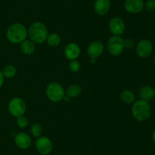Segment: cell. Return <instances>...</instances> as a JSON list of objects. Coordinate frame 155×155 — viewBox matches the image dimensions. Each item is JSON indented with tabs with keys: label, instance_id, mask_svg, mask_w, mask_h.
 <instances>
[{
	"label": "cell",
	"instance_id": "obj_7",
	"mask_svg": "<svg viewBox=\"0 0 155 155\" xmlns=\"http://www.w3.org/2000/svg\"><path fill=\"white\" fill-rule=\"evenodd\" d=\"M36 148L41 155H48L53 149V144L48 137H39L36 141Z\"/></svg>",
	"mask_w": 155,
	"mask_h": 155
},
{
	"label": "cell",
	"instance_id": "obj_14",
	"mask_svg": "<svg viewBox=\"0 0 155 155\" xmlns=\"http://www.w3.org/2000/svg\"><path fill=\"white\" fill-rule=\"evenodd\" d=\"M64 54L67 59L70 60H75L76 59L78 58V56L80 54V48L77 43H69L64 50Z\"/></svg>",
	"mask_w": 155,
	"mask_h": 155
},
{
	"label": "cell",
	"instance_id": "obj_24",
	"mask_svg": "<svg viewBox=\"0 0 155 155\" xmlns=\"http://www.w3.org/2000/svg\"><path fill=\"white\" fill-rule=\"evenodd\" d=\"M145 10L148 12H153L155 11V0H148L145 3Z\"/></svg>",
	"mask_w": 155,
	"mask_h": 155
},
{
	"label": "cell",
	"instance_id": "obj_17",
	"mask_svg": "<svg viewBox=\"0 0 155 155\" xmlns=\"http://www.w3.org/2000/svg\"><path fill=\"white\" fill-rule=\"evenodd\" d=\"M120 98L124 103L130 104V103H134L135 100H136V96H135L134 93L130 90H124L121 92Z\"/></svg>",
	"mask_w": 155,
	"mask_h": 155
},
{
	"label": "cell",
	"instance_id": "obj_8",
	"mask_svg": "<svg viewBox=\"0 0 155 155\" xmlns=\"http://www.w3.org/2000/svg\"><path fill=\"white\" fill-rule=\"evenodd\" d=\"M136 53L141 58H147L152 53L153 44L149 40L143 39L136 46Z\"/></svg>",
	"mask_w": 155,
	"mask_h": 155
},
{
	"label": "cell",
	"instance_id": "obj_3",
	"mask_svg": "<svg viewBox=\"0 0 155 155\" xmlns=\"http://www.w3.org/2000/svg\"><path fill=\"white\" fill-rule=\"evenodd\" d=\"M29 36L31 41L36 43H42L48 36V30L44 24L35 22L32 24L29 29Z\"/></svg>",
	"mask_w": 155,
	"mask_h": 155
},
{
	"label": "cell",
	"instance_id": "obj_10",
	"mask_svg": "<svg viewBox=\"0 0 155 155\" xmlns=\"http://www.w3.org/2000/svg\"><path fill=\"white\" fill-rule=\"evenodd\" d=\"M109 27L111 33L115 36H120L123 34L125 30V24L120 18L114 17L109 23Z\"/></svg>",
	"mask_w": 155,
	"mask_h": 155
},
{
	"label": "cell",
	"instance_id": "obj_29",
	"mask_svg": "<svg viewBox=\"0 0 155 155\" xmlns=\"http://www.w3.org/2000/svg\"><path fill=\"white\" fill-rule=\"evenodd\" d=\"M154 63H155V56H154Z\"/></svg>",
	"mask_w": 155,
	"mask_h": 155
},
{
	"label": "cell",
	"instance_id": "obj_6",
	"mask_svg": "<svg viewBox=\"0 0 155 155\" xmlns=\"http://www.w3.org/2000/svg\"><path fill=\"white\" fill-rule=\"evenodd\" d=\"M8 111L13 116L19 117L23 115L26 111V103L21 98L12 99L8 103Z\"/></svg>",
	"mask_w": 155,
	"mask_h": 155
},
{
	"label": "cell",
	"instance_id": "obj_21",
	"mask_svg": "<svg viewBox=\"0 0 155 155\" xmlns=\"http://www.w3.org/2000/svg\"><path fill=\"white\" fill-rule=\"evenodd\" d=\"M31 133L35 138H39L42 133V128L41 125L36 123L31 127Z\"/></svg>",
	"mask_w": 155,
	"mask_h": 155
},
{
	"label": "cell",
	"instance_id": "obj_27",
	"mask_svg": "<svg viewBox=\"0 0 155 155\" xmlns=\"http://www.w3.org/2000/svg\"><path fill=\"white\" fill-rule=\"evenodd\" d=\"M151 140H152L153 143L155 144V130L152 132V135H151Z\"/></svg>",
	"mask_w": 155,
	"mask_h": 155
},
{
	"label": "cell",
	"instance_id": "obj_5",
	"mask_svg": "<svg viewBox=\"0 0 155 155\" xmlns=\"http://www.w3.org/2000/svg\"><path fill=\"white\" fill-rule=\"evenodd\" d=\"M124 40L120 36H113L107 42V50L112 56H117L124 51Z\"/></svg>",
	"mask_w": 155,
	"mask_h": 155
},
{
	"label": "cell",
	"instance_id": "obj_26",
	"mask_svg": "<svg viewBox=\"0 0 155 155\" xmlns=\"http://www.w3.org/2000/svg\"><path fill=\"white\" fill-rule=\"evenodd\" d=\"M4 78H5V77H4V75H3L2 72L0 71V88L2 86L3 83H4Z\"/></svg>",
	"mask_w": 155,
	"mask_h": 155
},
{
	"label": "cell",
	"instance_id": "obj_9",
	"mask_svg": "<svg viewBox=\"0 0 155 155\" xmlns=\"http://www.w3.org/2000/svg\"><path fill=\"white\" fill-rule=\"evenodd\" d=\"M145 8L143 0H126L124 2V9L127 12L132 14L140 13Z\"/></svg>",
	"mask_w": 155,
	"mask_h": 155
},
{
	"label": "cell",
	"instance_id": "obj_19",
	"mask_svg": "<svg viewBox=\"0 0 155 155\" xmlns=\"http://www.w3.org/2000/svg\"><path fill=\"white\" fill-rule=\"evenodd\" d=\"M47 43L50 46H57L61 43V37L58 33H51L47 36Z\"/></svg>",
	"mask_w": 155,
	"mask_h": 155
},
{
	"label": "cell",
	"instance_id": "obj_23",
	"mask_svg": "<svg viewBox=\"0 0 155 155\" xmlns=\"http://www.w3.org/2000/svg\"><path fill=\"white\" fill-rule=\"evenodd\" d=\"M69 68L71 71L74 73L77 72L80 69V62H77V60H71L69 64Z\"/></svg>",
	"mask_w": 155,
	"mask_h": 155
},
{
	"label": "cell",
	"instance_id": "obj_2",
	"mask_svg": "<svg viewBox=\"0 0 155 155\" xmlns=\"http://www.w3.org/2000/svg\"><path fill=\"white\" fill-rule=\"evenodd\" d=\"M6 36L9 42L12 43H20L26 40L27 30L25 26L20 23H15L9 26L6 32Z\"/></svg>",
	"mask_w": 155,
	"mask_h": 155
},
{
	"label": "cell",
	"instance_id": "obj_12",
	"mask_svg": "<svg viewBox=\"0 0 155 155\" xmlns=\"http://www.w3.org/2000/svg\"><path fill=\"white\" fill-rule=\"evenodd\" d=\"M104 51V45L100 41H93L89 45L87 48V53L91 59H96L101 56Z\"/></svg>",
	"mask_w": 155,
	"mask_h": 155
},
{
	"label": "cell",
	"instance_id": "obj_4",
	"mask_svg": "<svg viewBox=\"0 0 155 155\" xmlns=\"http://www.w3.org/2000/svg\"><path fill=\"white\" fill-rule=\"evenodd\" d=\"M46 95L52 102H59L64 97V90L60 84L51 82L46 88Z\"/></svg>",
	"mask_w": 155,
	"mask_h": 155
},
{
	"label": "cell",
	"instance_id": "obj_18",
	"mask_svg": "<svg viewBox=\"0 0 155 155\" xmlns=\"http://www.w3.org/2000/svg\"><path fill=\"white\" fill-rule=\"evenodd\" d=\"M66 94L67 96H68L70 98L77 97L81 94V88L77 84H71L67 89Z\"/></svg>",
	"mask_w": 155,
	"mask_h": 155
},
{
	"label": "cell",
	"instance_id": "obj_28",
	"mask_svg": "<svg viewBox=\"0 0 155 155\" xmlns=\"http://www.w3.org/2000/svg\"><path fill=\"white\" fill-rule=\"evenodd\" d=\"M95 59H92H92H91V62H92V63H95V62H96V60H95Z\"/></svg>",
	"mask_w": 155,
	"mask_h": 155
},
{
	"label": "cell",
	"instance_id": "obj_25",
	"mask_svg": "<svg viewBox=\"0 0 155 155\" xmlns=\"http://www.w3.org/2000/svg\"><path fill=\"white\" fill-rule=\"evenodd\" d=\"M133 46H134V41L132 39H127L126 40H124V46L126 48H133Z\"/></svg>",
	"mask_w": 155,
	"mask_h": 155
},
{
	"label": "cell",
	"instance_id": "obj_15",
	"mask_svg": "<svg viewBox=\"0 0 155 155\" xmlns=\"http://www.w3.org/2000/svg\"><path fill=\"white\" fill-rule=\"evenodd\" d=\"M139 94L141 100L150 101L155 98V88L150 85H145L140 88Z\"/></svg>",
	"mask_w": 155,
	"mask_h": 155
},
{
	"label": "cell",
	"instance_id": "obj_13",
	"mask_svg": "<svg viewBox=\"0 0 155 155\" xmlns=\"http://www.w3.org/2000/svg\"><path fill=\"white\" fill-rule=\"evenodd\" d=\"M110 8V0H96L94 4V10L98 15H104Z\"/></svg>",
	"mask_w": 155,
	"mask_h": 155
},
{
	"label": "cell",
	"instance_id": "obj_16",
	"mask_svg": "<svg viewBox=\"0 0 155 155\" xmlns=\"http://www.w3.org/2000/svg\"><path fill=\"white\" fill-rule=\"evenodd\" d=\"M21 50L24 54L30 56V55H32L34 53L35 45L33 41L25 40L21 43Z\"/></svg>",
	"mask_w": 155,
	"mask_h": 155
},
{
	"label": "cell",
	"instance_id": "obj_22",
	"mask_svg": "<svg viewBox=\"0 0 155 155\" xmlns=\"http://www.w3.org/2000/svg\"><path fill=\"white\" fill-rule=\"evenodd\" d=\"M28 119L26 116H24V115H21V116L18 117V119H17V124L18 125L20 128H26L28 125Z\"/></svg>",
	"mask_w": 155,
	"mask_h": 155
},
{
	"label": "cell",
	"instance_id": "obj_11",
	"mask_svg": "<svg viewBox=\"0 0 155 155\" xmlns=\"http://www.w3.org/2000/svg\"><path fill=\"white\" fill-rule=\"evenodd\" d=\"M15 142L17 147L22 150L28 149L31 146L32 140L30 135L25 132H19L15 138Z\"/></svg>",
	"mask_w": 155,
	"mask_h": 155
},
{
	"label": "cell",
	"instance_id": "obj_1",
	"mask_svg": "<svg viewBox=\"0 0 155 155\" xmlns=\"http://www.w3.org/2000/svg\"><path fill=\"white\" fill-rule=\"evenodd\" d=\"M151 106L148 101L139 100L134 102L132 107V114L136 120L144 122L151 115Z\"/></svg>",
	"mask_w": 155,
	"mask_h": 155
},
{
	"label": "cell",
	"instance_id": "obj_20",
	"mask_svg": "<svg viewBox=\"0 0 155 155\" xmlns=\"http://www.w3.org/2000/svg\"><path fill=\"white\" fill-rule=\"evenodd\" d=\"M2 72L4 77L11 78H13L14 76H15V74H17V69L14 65H8L4 67Z\"/></svg>",
	"mask_w": 155,
	"mask_h": 155
}]
</instances>
